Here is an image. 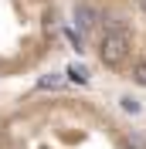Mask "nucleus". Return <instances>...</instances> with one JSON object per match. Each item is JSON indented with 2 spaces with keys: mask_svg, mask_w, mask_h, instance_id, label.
<instances>
[{
  "mask_svg": "<svg viewBox=\"0 0 146 149\" xmlns=\"http://www.w3.org/2000/svg\"><path fill=\"white\" fill-rule=\"evenodd\" d=\"M0 149H146V139L102 102L44 85L0 115Z\"/></svg>",
  "mask_w": 146,
  "mask_h": 149,
  "instance_id": "obj_1",
  "label": "nucleus"
},
{
  "mask_svg": "<svg viewBox=\"0 0 146 149\" xmlns=\"http://www.w3.org/2000/svg\"><path fill=\"white\" fill-rule=\"evenodd\" d=\"M72 41L105 74L146 88V0H72Z\"/></svg>",
  "mask_w": 146,
  "mask_h": 149,
  "instance_id": "obj_2",
  "label": "nucleus"
}]
</instances>
